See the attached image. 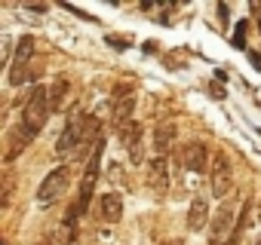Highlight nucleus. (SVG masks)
Here are the masks:
<instances>
[{"instance_id": "nucleus-18", "label": "nucleus", "mask_w": 261, "mask_h": 245, "mask_svg": "<svg viewBox=\"0 0 261 245\" xmlns=\"http://www.w3.org/2000/svg\"><path fill=\"white\" fill-rule=\"evenodd\" d=\"M246 34H249V22L240 19V22H237V31H233V46L246 49Z\"/></svg>"}, {"instance_id": "nucleus-20", "label": "nucleus", "mask_w": 261, "mask_h": 245, "mask_svg": "<svg viewBox=\"0 0 261 245\" xmlns=\"http://www.w3.org/2000/svg\"><path fill=\"white\" fill-rule=\"evenodd\" d=\"M53 242H56V239H46V236H43V239H37L34 245H53Z\"/></svg>"}, {"instance_id": "nucleus-1", "label": "nucleus", "mask_w": 261, "mask_h": 245, "mask_svg": "<svg viewBox=\"0 0 261 245\" xmlns=\"http://www.w3.org/2000/svg\"><path fill=\"white\" fill-rule=\"evenodd\" d=\"M46 116H49V92L43 89V86H37L34 92H31V98L25 101V110H22V119L16 122V129L10 132V138H7V160H16L34 138H37V132L43 129V122H46Z\"/></svg>"}, {"instance_id": "nucleus-10", "label": "nucleus", "mask_w": 261, "mask_h": 245, "mask_svg": "<svg viewBox=\"0 0 261 245\" xmlns=\"http://www.w3.org/2000/svg\"><path fill=\"white\" fill-rule=\"evenodd\" d=\"M181 166L188 169V172H206L209 169V150H206V144L203 141H188L185 147H181Z\"/></svg>"}, {"instance_id": "nucleus-14", "label": "nucleus", "mask_w": 261, "mask_h": 245, "mask_svg": "<svg viewBox=\"0 0 261 245\" xmlns=\"http://www.w3.org/2000/svg\"><path fill=\"white\" fill-rule=\"evenodd\" d=\"M77 208L71 205L68 208V215L62 218V224H59V233H56V242H62V245H74L77 242Z\"/></svg>"}, {"instance_id": "nucleus-3", "label": "nucleus", "mask_w": 261, "mask_h": 245, "mask_svg": "<svg viewBox=\"0 0 261 245\" xmlns=\"http://www.w3.org/2000/svg\"><path fill=\"white\" fill-rule=\"evenodd\" d=\"M68 184H71V166L53 169V172L43 178L40 190H37V202H40V205H49V202L62 199V193H68Z\"/></svg>"}, {"instance_id": "nucleus-6", "label": "nucleus", "mask_w": 261, "mask_h": 245, "mask_svg": "<svg viewBox=\"0 0 261 245\" xmlns=\"http://www.w3.org/2000/svg\"><path fill=\"white\" fill-rule=\"evenodd\" d=\"M117 135H120V141L126 144V150H129V160H133L136 166H142L145 163V129H142V122L139 119H133V122H126V126H120L117 129Z\"/></svg>"}, {"instance_id": "nucleus-17", "label": "nucleus", "mask_w": 261, "mask_h": 245, "mask_svg": "<svg viewBox=\"0 0 261 245\" xmlns=\"http://www.w3.org/2000/svg\"><path fill=\"white\" fill-rule=\"evenodd\" d=\"M13 187H16V178H13V169H7L4 172V196H0V208H10V202H13Z\"/></svg>"}, {"instance_id": "nucleus-12", "label": "nucleus", "mask_w": 261, "mask_h": 245, "mask_svg": "<svg viewBox=\"0 0 261 245\" xmlns=\"http://www.w3.org/2000/svg\"><path fill=\"white\" fill-rule=\"evenodd\" d=\"M172 141H175V122L172 119H160L157 129H154V150H157V157H166Z\"/></svg>"}, {"instance_id": "nucleus-2", "label": "nucleus", "mask_w": 261, "mask_h": 245, "mask_svg": "<svg viewBox=\"0 0 261 245\" xmlns=\"http://www.w3.org/2000/svg\"><path fill=\"white\" fill-rule=\"evenodd\" d=\"M101 154H105V141H98L92 147V157L83 169V181H80V190H77V215H86L89 211V202H92V193H95V181H98V166H101Z\"/></svg>"}, {"instance_id": "nucleus-7", "label": "nucleus", "mask_w": 261, "mask_h": 245, "mask_svg": "<svg viewBox=\"0 0 261 245\" xmlns=\"http://www.w3.org/2000/svg\"><path fill=\"white\" fill-rule=\"evenodd\" d=\"M34 55V37H22L19 40V49H16V58L10 65V86H22L25 80H31L34 74L28 71V58Z\"/></svg>"}, {"instance_id": "nucleus-8", "label": "nucleus", "mask_w": 261, "mask_h": 245, "mask_svg": "<svg viewBox=\"0 0 261 245\" xmlns=\"http://www.w3.org/2000/svg\"><path fill=\"white\" fill-rule=\"evenodd\" d=\"M83 132H86V116H77L74 113L65 122V129H62V135L56 141V157H68L74 150V144H83Z\"/></svg>"}, {"instance_id": "nucleus-19", "label": "nucleus", "mask_w": 261, "mask_h": 245, "mask_svg": "<svg viewBox=\"0 0 261 245\" xmlns=\"http://www.w3.org/2000/svg\"><path fill=\"white\" fill-rule=\"evenodd\" d=\"M249 10H252V19L258 22V31H261V0H255V4H252Z\"/></svg>"}, {"instance_id": "nucleus-9", "label": "nucleus", "mask_w": 261, "mask_h": 245, "mask_svg": "<svg viewBox=\"0 0 261 245\" xmlns=\"http://www.w3.org/2000/svg\"><path fill=\"white\" fill-rule=\"evenodd\" d=\"M212 175V193L221 199V196H230L233 193V169H230V160L224 157V154H218L215 160H212V169H209Z\"/></svg>"}, {"instance_id": "nucleus-11", "label": "nucleus", "mask_w": 261, "mask_h": 245, "mask_svg": "<svg viewBox=\"0 0 261 245\" xmlns=\"http://www.w3.org/2000/svg\"><path fill=\"white\" fill-rule=\"evenodd\" d=\"M145 172H148V187L157 196H166V190H169V163H166V157H154Z\"/></svg>"}, {"instance_id": "nucleus-16", "label": "nucleus", "mask_w": 261, "mask_h": 245, "mask_svg": "<svg viewBox=\"0 0 261 245\" xmlns=\"http://www.w3.org/2000/svg\"><path fill=\"white\" fill-rule=\"evenodd\" d=\"M98 205H101V218L105 221H120L123 218V196L120 193H105Z\"/></svg>"}, {"instance_id": "nucleus-15", "label": "nucleus", "mask_w": 261, "mask_h": 245, "mask_svg": "<svg viewBox=\"0 0 261 245\" xmlns=\"http://www.w3.org/2000/svg\"><path fill=\"white\" fill-rule=\"evenodd\" d=\"M46 92H49V110H62V107H65V101H68L71 83H68L65 77H59V80H53V86H49Z\"/></svg>"}, {"instance_id": "nucleus-5", "label": "nucleus", "mask_w": 261, "mask_h": 245, "mask_svg": "<svg viewBox=\"0 0 261 245\" xmlns=\"http://www.w3.org/2000/svg\"><path fill=\"white\" fill-rule=\"evenodd\" d=\"M133 107H136V92L133 86H117L114 89V98H111V119L114 126H126V122H133Z\"/></svg>"}, {"instance_id": "nucleus-21", "label": "nucleus", "mask_w": 261, "mask_h": 245, "mask_svg": "<svg viewBox=\"0 0 261 245\" xmlns=\"http://www.w3.org/2000/svg\"><path fill=\"white\" fill-rule=\"evenodd\" d=\"M166 245H181V239H172V242H166Z\"/></svg>"}, {"instance_id": "nucleus-4", "label": "nucleus", "mask_w": 261, "mask_h": 245, "mask_svg": "<svg viewBox=\"0 0 261 245\" xmlns=\"http://www.w3.org/2000/svg\"><path fill=\"white\" fill-rule=\"evenodd\" d=\"M233 230H237V218H233V208L230 205H221L215 215H212V221H209V242L212 245H230V239H233Z\"/></svg>"}, {"instance_id": "nucleus-13", "label": "nucleus", "mask_w": 261, "mask_h": 245, "mask_svg": "<svg viewBox=\"0 0 261 245\" xmlns=\"http://www.w3.org/2000/svg\"><path fill=\"white\" fill-rule=\"evenodd\" d=\"M209 224V202H206V196H194L191 199V208H188V230H203Z\"/></svg>"}]
</instances>
